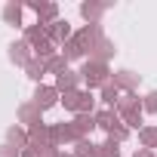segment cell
<instances>
[{
  "mask_svg": "<svg viewBox=\"0 0 157 157\" xmlns=\"http://www.w3.org/2000/svg\"><path fill=\"white\" fill-rule=\"evenodd\" d=\"M111 83L120 93H136L139 90V74H132V71H114L111 74Z\"/></svg>",
  "mask_w": 157,
  "mask_h": 157,
  "instance_id": "30bf717a",
  "label": "cell"
},
{
  "mask_svg": "<svg viewBox=\"0 0 157 157\" xmlns=\"http://www.w3.org/2000/svg\"><path fill=\"white\" fill-rule=\"evenodd\" d=\"M74 157H102V154H99V145L93 139H80L74 148Z\"/></svg>",
  "mask_w": 157,
  "mask_h": 157,
  "instance_id": "ffe728a7",
  "label": "cell"
},
{
  "mask_svg": "<svg viewBox=\"0 0 157 157\" xmlns=\"http://www.w3.org/2000/svg\"><path fill=\"white\" fill-rule=\"evenodd\" d=\"M62 56H65V59H68V62H74V59H86V56H83V52H80V46H77V43H74V40H68V43H65V46H62Z\"/></svg>",
  "mask_w": 157,
  "mask_h": 157,
  "instance_id": "83f0119b",
  "label": "cell"
},
{
  "mask_svg": "<svg viewBox=\"0 0 157 157\" xmlns=\"http://www.w3.org/2000/svg\"><path fill=\"white\" fill-rule=\"evenodd\" d=\"M59 102H62V96H59V90H56V86L40 83V86L34 90V105H37L40 111H46V108H52V105H59Z\"/></svg>",
  "mask_w": 157,
  "mask_h": 157,
  "instance_id": "8992f818",
  "label": "cell"
},
{
  "mask_svg": "<svg viewBox=\"0 0 157 157\" xmlns=\"http://www.w3.org/2000/svg\"><path fill=\"white\" fill-rule=\"evenodd\" d=\"M108 139H114V142H126V139H129V129H126V126L120 123V126H117V129H114V132H111Z\"/></svg>",
  "mask_w": 157,
  "mask_h": 157,
  "instance_id": "f546056e",
  "label": "cell"
},
{
  "mask_svg": "<svg viewBox=\"0 0 157 157\" xmlns=\"http://www.w3.org/2000/svg\"><path fill=\"white\" fill-rule=\"evenodd\" d=\"M25 74L31 77V80H34L37 86H40V80H43V74H46V65H43L40 59H31V62L25 65Z\"/></svg>",
  "mask_w": 157,
  "mask_h": 157,
  "instance_id": "44dd1931",
  "label": "cell"
},
{
  "mask_svg": "<svg viewBox=\"0 0 157 157\" xmlns=\"http://www.w3.org/2000/svg\"><path fill=\"white\" fill-rule=\"evenodd\" d=\"M6 145H13V148L25 151V148H28V129H22L19 123H16V126H10V129H6Z\"/></svg>",
  "mask_w": 157,
  "mask_h": 157,
  "instance_id": "e0dca14e",
  "label": "cell"
},
{
  "mask_svg": "<svg viewBox=\"0 0 157 157\" xmlns=\"http://www.w3.org/2000/svg\"><path fill=\"white\" fill-rule=\"evenodd\" d=\"M120 90L114 86V83H105L102 90H99V102H105V108H117V102H120Z\"/></svg>",
  "mask_w": 157,
  "mask_h": 157,
  "instance_id": "d6986e66",
  "label": "cell"
},
{
  "mask_svg": "<svg viewBox=\"0 0 157 157\" xmlns=\"http://www.w3.org/2000/svg\"><path fill=\"white\" fill-rule=\"evenodd\" d=\"M40 114H43V111L34 105V99H28V102H22V105H19V123H25L28 129H31V126H37V123H43V117H40Z\"/></svg>",
  "mask_w": 157,
  "mask_h": 157,
  "instance_id": "52a82bcc",
  "label": "cell"
},
{
  "mask_svg": "<svg viewBox=\"0 0 157 157\" xmlns=\"http://www.w3.org/2000/svg\"><path fill=\"white\" fill-rule=\"evenodd\" d=\"M80 80L86 83V90L93 93V90H102L105 83H111V68L105 65V62H83V68H80Z\"/></svg>",
  "mask_w": 157,
  "mask_h": 157,
  "instance_id": "6da1fadb",
  "label": "cell"
},
{
  "mask_svg": "<svg viewBox=\"0 0 157 157\" xmlns=\"http://www.w3.org/2000/svg\"><path fill=\"white\" fill-rule=\"evenodd\" d=\"M120 123H123V120H120V114H117L114 108H105V111H96V126H99V129H105L108 136H111V132H114V129H117Z\"/></svg>",
  "mask_w": 157,
  "mask_h": 157,
  "instance_id": "8fae6325",
  "label": "cell"
},
{
  "mask_svg": "<svg viewBox=\"0 0 157 157\" xmlns=\"http://www.w3.org/2000/svg\"><path fill=\"white\" fill-rule=\"evenodd\" d=\"M80 99H83V90H71V93L62 96V105H65L71 114H77V108H80Z\"/></svg>",
  "mask_w": 157,
  "mask_h": 157,
  "instance_id": "d4e9b609",
  "label": "cell"
},
{
  "mask_svg": "<svg viewBox=\"0 0 157 157\" xmlns=\"http://www.w3.org/2000/svg\"><path fill=\"white\" fill-rule=\"evenodd\" d=\"M0 157H22V151L13 145H0Z\"/></svg>",
  "mask_w": 157,
  "mask_h": 157,
  "instance_id": "4dcf8cb0",
  "label": "cell"
},
{
  "mask_svg": "<svg viewBox=\"0 0 157 157\" xmlns=\"http://www.w3.org/2000/svg\"><path fill=\"white\" fill-rule=\"evenodd\" d=\"M71 126H74L77 139H90V132H93V129H99V126H96V114H74Z\"/></svg>",
  "mask_w": 157,
  "mask_h": 157,
  "instance_id": "7c38bea8",
  "label": "cell"
},
{
  "mask_svg": "<svg viewBox=\"0 0 157 157\" xmlns=\"http://www.w3.org/2000/svg\"><path fill=\"white\" fill-rule=\"evenodd\" d=\"M28 10L37 13V22L46 28L52 22H59V3H49V0H28Z\"/></svg>",
  "mask_w": 157,
  "mask_h": 157,
  "instance_id": "3957f363",
  "label": "cell"
},
{
  "mask_svg": "<svg viewBox=\"0 0 157 157\" xmlns=\"http://www.w3.org/2000/svg\"><path fill=\"white\" fill-rule=\"evenodd\" d=\"M102 37H105V34H102V25H83V28H77V31H74L71 40L80 46V52L90 59V52L96 49V43H99Z\"/></svg>",
  "mask_w": 157,
  "mask_h": 157,
  "instance_id": "7a4b0ae2",
  "label": "cell"
},
{
  "mask_svg": "<svg viewBox=\"0 0 157 157\" xmlns=\"http://www.w3.org/2000/svg\"><path fill=\"white\" fill-rule=\"evenodd\" d=\"M142 111H148V114H157V90H151V93L142 99Z\"/></svg>",
  "mask_w": 157,
  "mask_h": 157,
  "instance_id": "f1b7e54d",
  "label": "cell"
},
{
  "mask_svg": "<svg viewBox=\"0 0 157 157\" xmlns=\"http://www.w3.org/2000/svg\"><path fill=\"white\" fill-rule=\"evenodd\" d=\"M145 111H132V114H123L120 120H123V126L126 129H142V123H145V117H142Z\"/></svg>",
  "mask_w": 157,
  "mask_h": 157,
  "instance_id": "484cf974",
  "label": "cell"
},
{
  "mask_svg": "<svg viewBox=\"0 0 157 157\" xmlns=\"http://www.w3.org/2000/svg\"><path fill=\"white\" fill-rule=\"evenodd\" d=\"M22 10H25V6L19 3V0H10V3L3 6V22H6V25H16V28H25V25H22Z\"/></svg>",
  "mask_w": 157,
  "mask_h": 157,
  "instance_id": "2e32d148",
  "label": "cell"
},
{
  "mask_svg": "<svg viewBox=\"0 0 157 157\" xmlns=\"http://www.w3.org/2000/svg\"><path fill=\"white\" fill-rule=\"evenodd\" d=\"M43 37H46V28H43L40 22H34V25H25V40H28L31 46H34V43H40Z\"/></svg>",
  "mask_w": 157,
  "mask_h": 157,
  "instance_id": "603a6c76",
  "label": "cell"
},
{
  "mask_svg": "<svg viewBox=\"0 0 157 157\" xmlns=\"http://www.w3.org/2000/svg\"><path fill=\"white\" fill-rule=\"evenodd\" d=\"M99 154H102V157H120V142L105 139V142L99 145Z\"/></svg>",
  "mask_w": 157,
  "mask_h": 157,
  "instance_id": "4316f807",
  "label": "cell"
},
{
  "mask_svg": "<svg viewBox=\"0 0 157 157\" xmlns=\"http://www.w3.org/2000/svg\"><path fill=\"white\" fill-rule=\"evenodd\" d=\"M49 142H52L56 148H62V145H68V142H80V139H77V132H74L71 123H52V126H49Z\"/></svg>",
  "mask_w": 157,
  "mask_h": 157,
  "instance_id": "5b68a950",
  "label": "cell"
},
{
  "mask_svg": "<svg viewBox=\"0 0 157 157\" xmlns=\"http://www.w3.org/2000/svg\"><path fill=\"white\" fill-rule=\"evenodd\" d=\"M132 157H154V151H151V148H136Z\"/></svg>",
  "mask_w": 157,
  "mask_h": 157,
  "instance_id": "1f68e13d",
  "label": "cell"
},
{
  "mask_svg": "<svg viewBox=\"0 0 157 157\" xmlns=\"http://www.w3.org/2000/svg\"><path fill=\"white\" fill-rule=\"evenodd\" d=\"M120 117L123 114H132V111H142V99L136 96V93H123L120 96V102H117V108H114Z\"/></svg>",
  "mask_w": 157,
  "mask_h": 157,
  "instance_id": "9a60e30c",
  "label": "cell"
},
{
  "mask_svg": "<svg viewBox=\"0 0 157 157\" xmlns=\"http://www.w3.org/2000/svg\"><path fill=\"white\" fill-rule=\"evenodd\" d=\"M114 52H117L114 40H111V37H102V40L96 43V49L90 52V62H105V65H108V59H114Z\"/></svg>",
  "mask_w": 157,
  "mask_h": 157,
  "instance_id": "5bb4252c",
  "label": "cell"
},
{
  "mask_svg": "<svg viewBox=\"0 0 157 157\" xmlns=\"http://www.w3.org/2000/svg\"><path fill=\"white\" fill-rule=\"evenodd\" d=\"M56 90H59V96H65V93H71V90H80V71H62L59 77H56V83H52Z\"/></svg>",
  "mask_w": 157,
  "mask_h": 157,
  "instance_id": "ba28073f",
  "label": "cell"
},
{
  "mask_svg": "<svg viewBox=\"0 0 157 157\" xmlns=\"http://www.w3.org/2000/svg\"><path fill=\"white\" fill-rule=\"evenodd\" d=\"M59 157H74V154H65V151H62V154H59Z\"/></svg>",
  "mask_w": 157,
  "mask_h": 157,
  "instance_id": "d6a6232c",
  "label": "cell"
},
{
  "mask_svg": "<svg viewBox=\"0 0 157 157\" xmlns=\"http://www.w3.org/2000/svg\"><path fill=\"white\" fill-rule=\"evenodd\" d=\"M46 37H49L56 46H65V43L74 37V28H71V22H68V19H59V22L46 25Z\"/></svg>",
  "mask_w": 157,
  "mask_h": 157,
  "instance_id": "277c9868",
  "label": "cell"
},
{
  "mask_svg": "<svg viewBox=\"0 0 157 157\" xmlns=\"http://www.w3.org/2000/svg\"><path fill=\"white\" fill-rule=\"evenodd\" d=\"M34 59V49H31V43L28 40H16V43H10V62H16V65H28Z\"/></svg>",
  "mask_w": 157,
  "mask_h": 157,
  "instance_id": "9c48e42d",
  "label": "cell"
},
{
  "mask_svg": "<svg viewBox=\"0 0 157 157\" xmlns=\"http://www.w3.org/2000/svg\"><path fill=\"white\" fill-rule=\"evenodd\" d=\"M43 65H46V74H56V77H59L62 71H68V59H65L62 52H56V56H52V59H46Z\"/></svg>",
  "mask_w": 157,
  "mask_h": 157,
  "instance_id": "7402d4cb",
  "label": "cell"
},
{
  "mask_svg": "<svg viewBox=\"0 0 157 157\" xmlns=\"http://www.w3.org/2000/svg\"><path fill=\"white\" fill-rule=\"evenodd\" d=\"M111 3H99V0H86V3H80V16L86 19V25H99L102 13L108 10Z\"/></svg>",
  "mask_w": 157,
  "mask_h": 157,
  "instance_id": "4fadbf2b",
  "label": "cell"
},
{
  "mask_svg": "<svg viewBox=\"0 0 157 157\" xmlns=\"http://www.w3.org/2000/svg\"><path fill=\"white\" fill-rule=\"evenodd\" d=\"M28 145H52L49 142V123H37L28 129Z\"/></svg>",
  "mask_w": 157,
  "mask_h": 157,
  "instance_id": "ac0fdd59",
  "label": "cell"
},
{
  "mask_svg": "<svg viewBox=\"0 0 157 157\" xmlns=\"http://www.w3.org/2000/svg\"><path fill=\"white\" fill-rule=\"evenodd\" d=\"M139 142H142V148H157V126H142L139 129Z\"/></svg>",
  "mask_w": 157,
  "mask_h": 157,
  "instance_id": "cb8c5ba5",
  "label": "cell"
}]
</instances>
